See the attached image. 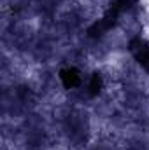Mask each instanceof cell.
Listing matches in <instances>:
<instances>
[{
    "label": "cell",
    "instance_id": "cell-1",
    "mask_svg": "<svg viewBox=\"0 0 149 150\" xmlns=\"http://www.w3.org/2000/svg\"><path fill=\"white\" fill-rule=\"evenodd\" d=\"M130 52L135 58V61L146 70L149 72V42H146L144 38L135 37L130 40Z\"/></svg>",
    "mask_w": 149,
    "mask_h": 150
},
{
    "label": "cell",
    "instance_id": "cell-2",
    "mask_svg": "<svg viewBox=\"0 0 149 150\" xmlns=\"http://www.w3.org/2000/svg\"><path fill=\"white\" fill-rule=\"evenodd\" d=\"M60 80L63 82V86L67 89H74V87H79L82 84V75L79 74L77 68L69 67V68L60 70Z\"/></svg>",
    "mask_w": 149,
    "mask_h": 150
},
{
    "label": "cell",
    "instance_id": "cell-3",
    "mask_svg": "<svg viewBox=\"0 0 149 150\" xmlns=\"http://www.w3.org/2000/svg\"><path fill=\"white\" fill-rule=\"evenodd\" d=\"M102 86H104L102 75L98 74V72H95V74L91 75V79H90V86H88V89H90V94H91V96H97V94L102 91Z\"/></svg>",
    "mask_w": 149,
    "mask_h": 150
}]
</instances>
